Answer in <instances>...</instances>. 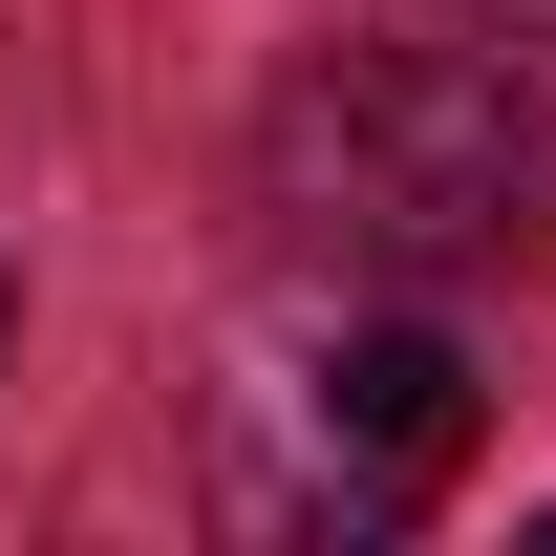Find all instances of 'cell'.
Masks as SVG:
<instances>
[{
    "label": "cell",
    "instance_id": "obj_1",
    "mask_svg": "<svg viewBox=\"0 0 556 556\" xmlns=\"http://www.w3.org/2000/svg\"><path fill=\"white\" fill-rule=\"evenodd\" d=\"M535 108H514V65H471V43H343L321 86H278V214L300 236H343V257H514L535 236Z\"/></svg>",
    "mask_w": 556,
    "mask_h": 556
},
{
    "label": "cell",
    "instance_id": "obj_2",
    "mask_svg": "<svg viewBox=\"0 0 556 556\" xmlns=\"http://www.w3.org/2000/svg\"><path fill=\"white\" fill-rule=\"evenodd\" d=\"M321 428H343L386 492H428V471H471V343L450 321H364L343 364H321Z\"/></svg>",
    "mask_w": 556,
    "mask_h": 556
},
{
    "label": "cell",
    "instance_id": "obj_3",
    "mask_svg": "<svg viewBox=\"0 0 556 556\" xmlns=\"http://www.w3.org/2000/svg\"><path fill=\"white\" fill-rule=\"evenodd\" d=\"M514 22H535V43H556V0H514Z\"/></svg>",
    "mask_w": 556,
    "mask_h": 556
},
{
    "label": "cell",
    "instance_id": "obj_4",
    "mask_svg": "<svg viewBox=\"0 0 556 556\" xmlns=\"http://www.w3.org/2000/svg\"><path fill=\"white\" fill-rule=\"evenodd\" d=\"M0 343H22V300H0Z\"/></svg>",
    "mask_w": 556,
    "mask_h": 556
}]
</instances>
